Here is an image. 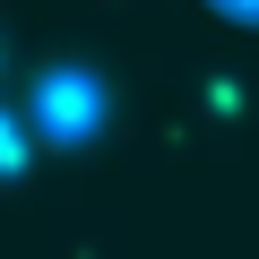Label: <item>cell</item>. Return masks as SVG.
I'll list each match as a JSON object with an SVG mask.
<instances>
[{
    "mask_svg": "<svg viewBox=\"0 0 259 259\" xmlns=\"http://www.w3.org/2000/svg\"><path fill=\"white\" fill-rule=\"evenodd\" d=\"M233 9H259V0H233Z\"/></svg>",
    "mask_w": 259,
    "mask_h": 259,
    "instance_id": "cell-1",
    "label": "cell"
}]
</instances>
